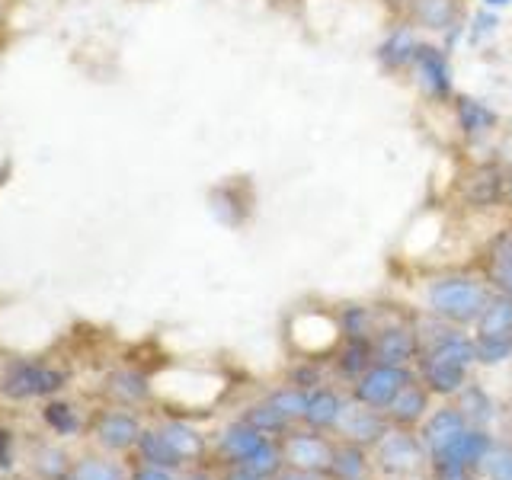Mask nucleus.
Segmentation results:
<instances>
[{
    "label": "nucleus",
    "instance_id": "f257e3e1",
    "mask_svg": "<svg viewBox=\"0 0 512 480\" xmlns=\"http://www.w3.org/2000/svg\"><path fill=\"white\" fill-rule=\"evenodd\" d=\"M474 359H477L474 343L461 340V336H442V340L432 346L429 359L423 362V378L432 391L455 394L464 384V372H468V365Z\"/></svg>",
    "mask_w": 512,
    "mask_h": 480
},
{
    "label": "nucleus",
    "instance_id": "f03ea898",
    "mask_svg": "<svg viewBox=\"0 0 512 480\" xmlns=\"http://www.w3.org/2000/svg\"><path fill=\"white\" fill-rule=\"evenodd\" d=\"M429 308L448 320L468 324V320H477L480 311L487 308V295L471 279H439L429 285Z\"/></svg>",
    "mask_w": 512,
    "mask_h": 480
},
{
    "label": "nucleus",
    "instance_id": "7ed1b4c3",
    "mask_svg": "<svg viewBox=\"0 0 512 480\" xmlns=\"http://www.w3.org/2000/svg\"><path fill=\"white\" fill-rule=\"evenodd\" d=\"M487 452H490V439L484 436V432H468V429H464L442 455H436L442 480H461L464 471H468L471 464L484 461Z\"/></svg>",
    "mask_w": 512,
    "mask_h": 480
},
{
    "label": "nucleus",
    "instance_id": "20e7f679",
    "mask_svg": "<svg viewBox=\"0 0 512 480\" xmlns=\"http://www.w3.org/2000/svg\"><path fill=\"white\" fill-rule=\"evenodd\" d=\"M407 372L397 365H378L372 372H365L359 388H356V397L368 407H391V400L407 388Z\"/></svg>",
    "mask_w": 512,
    "mask_h": 480
},
{
    "label": "nucleus",
    "instance_id": "39448f33",
    "mask_svg": "<svg viewBox=\"0 0 512 480\" xmlns=\"http://www.w3.org/2000/svg\"><path fill=\"white\" fill-rule=\"evenodd\" d=\"M413 64H416V74H420V84L432 96H448V90H452V77H448V61L439 48L416 45Z\"/></svg>",
    "mask_w": 512,
    "mask_h": 480
},
{
    "label": "nucleus",
    "instance_id": "423d86ee",
    "mask_svg": "<svg viewBox=\"0 0 512 480\" xmlns=\"http://www.w3.org/2000/svg\"><path fill=\"white\" fill-rule=\"evenodd\" d=\"M461 432H464V416L461 413H455V410H439L436 416H432V420L426 423V429H423V439L429 445L432 458L442 455L445 448L461 436Z\"/></svg>",
    "mask_w": 512,
    "mask_h": 480
},
{
    "label": "nucleus",
    "instance_id": "0eeeda50",
    "mask_svg": "<svg viewBox=\"0 0 512 480\" xmlns=\"http://www.w3.org/2000/svg\"><path fill=\"white\" fill-rule=\"evenodd\" d=\"M288 458L304 471H324L333 464V452L327 448V442H320L317 436H295L288 442Z\"/></svg>",
    "mask_w": 512,
    "mask_h": 480
},
{
    "label": "nucleus",
    "instance_id": "6e6552de",
    "mask_svg": "<svg viewBox=\"0 0 512 480\" xmlns=\"http://www.w3.org/2000/svg\"><path fill=\"white\" fill-rule=\"evenodd\" d=\"M381 464L384 471H394V474H407V471H416V464H420V448L410 436H388L381 445Z\"/></svg>",
    "mask_w": 512,
    "mask_h": 480
},
{
    "label": "nucleus",
    "instance_id": "1a4fd4ad",
    "mask_svg": "<svg viewBox=\"0 0 512 480\" xmlns=\"http://www.w3.org/2000/svg\"><path fill=\"white\" fill-rule=\"evenodd\" d=\"M336 423H340L346 436L356 439V442H375L384 432L381 416H375L372 410H365V407H343L340 420H336Z\"/></svg>",
    "mask_w": 512,
    "mask_h": 480
},
{
    "label": "nucleus",
    "instance_id": "9d476101",
    "mask_svg": "<svg viewBox=\"0 0 512 480\" xmlns=\"http://www.w3.org/2000/svg\"><path fill=\"white\" fill-rule=\"evenodd\" d=\"M480 336H506L512 333V301L509 298H493L477 317Z\"/></svg>",
    "mask_w": 512,
    "mask_h": 480
},
{
    "label": "nucleus",
    "instance_id": "9b49d317",
    "mask_svg": "<svg viewBox=\"0 0 512 480\" xmlns=\"http://www.w3.org/2000/svg\"><path fill=\"white\" fill-rule=\"evenodd\" d=\"M413 349H416V340H413L407 330H388V333H381V340L375 346L378 359L384 365H400L404 359L413 356Z\"/></svg>",
    "mask_w": 512,
    "mask_h": 480
},
{
    "label": "nucleus",
    "instance_id": "f8f14e48",
    "mask_svg": "<svg viewBox=\"0 0 512 480\" xmlns=\"http://www.w3.org/2000/svg\"><path fill=\"white\" fill-rule=\"evenodd\" d=\"M458 122L468 135H480L487 132V128L496 125V112L487 109L480 100H471V96H464V100L458 103Z\"/></svg>",
    "mask_w": 512,
    "mask_h": 480
},
{
    "label": "nucleus",
    "instance_id": "ddd939ff",
    "mask_svg": "<svg viewBox=\"0 0 512 480\" xmlns=\"http://www.w3.org/2000/svg\"><path fill=\"white\" fill-rule=\"evenodd\" d=\"M423 410H426V394L420 388H413V384H407V388L391 400V416L397 423H416L423 416Z\"/></svg>",
    "mask_w": 512,
    "mask_h": 480
},
{
    "label": "nucleus",
    "instance_id": "4468645a",
    "mask_svg": "<svg viewBox=\"0 0 512 480\" xmlns=\"http://www.w3.org/2000/svg\"><path fill=\"white\" fill-rule=\"evenodd\" d=\"M340 410H343V404L330 391H317L314 397H308V413H304V420L317 429L333 426L336 420H340Z\"/></svg>",
    "mask_w": 512,
    "mask_h": 480
},
{
    "label": "nucleus",
    "instance_id": "2eb2a0df",
    "mask_svg": "<svg viewBox=\"0 0 512 480\" xmlns=\"http://www.w3.org/2000/svg\"><path fill=\"white\" fill-rule=\"evenodd\" d=\"M413 55H416V39L410 29L391 32V39L381 45V61L391 64V68H400V64L413 61Z\"/></svg>",
    "mask_w": 512,
    "mask_h": 480
},
{
    "label": "nucleus",
    "instance_id": "dca6fc26",
    "mask_svg": "<svg viewBox=\"0 0 512 480\" xmlns=\"http://www.w3.org/2000/svg\"><path fill=\"white\" fill-rule=\"evenodd\" d=\"M413 10L420 16V23L432 29H445L455 20V0H413Z\"/></svg>",
    "mask_w": 512,
    "mask_h": 480
},
{
    "label": "nucleus",
    "instance_id": "f3484780",
    "mask_svg": "<svg viewBox=\"0 0 512 480\" xmlns=\"http://www.w3.org/2000/svg\"><path fill=\"white\" fill-rule=\"evenodd\" d=\"M500 186H503L500 170L484 167V170H477L474 180L468 183V199L477 202V205H487V202H493L496 196H500Z\"/></svg>",
    "mask_w": 512,
    "mask_h": 480
},
{
    "label": "nucleus",
    "instance_id": "a211bd4d",
    "mask_svg": "<svg viewBox=\"0 0 512 480\" xmlns=\"http://www.w3.org/2000/svg\"><path fill=\"white\" fill-rule=\"evenodd\" d=\"M260 445H263L260 429H247V426L231 429V432H228V439H224V448H228V452H231L234 458H240V461H247Z\"/></svg>",
    "mask_w": 512,
    "mask_h": 480
},
{
    "label": "nucleus",
    "instance_id": "6ab92c4d",
    "mask_svg": "<svg viewBox=\"0 0 512 480\" xmlns=\"http://www.w3.org/2000/svg\"><path fill=\"white\" fill-rule=\"evenodd\" d=\"M474 352H477V359L480 362H503L512 356V333L506 336H477V343H474Z\"/></svg>",
    "mask_w": 512,
    "mask_h": 480
},
{
    "label": "nucleus",
    "instance_id": "aec40b11",
    "mask_svg": "<svg viewBox=\"0 0 512 480\" xmlns=\"http://www.w3.org/2000/svg\"><path fill=\"white\" fill-rule=\"evenodd\" d=\"M484 471L490 480H512V448L490 445V452L484 455Z\"/></svg>",
    "mask_w": 512,
    "mask_h": 480
},
{
    "label": "nucleus",
    "instance_id": "412c9836",
    "mask_svg": "<svg viewBox=\"0 0 512 480\" xmlns=\"http://www.w3.org/2000/svg\"><path fill=\"white\" fill-rule=\"evenodd\" d=\"M493 279L500 282V288L512 295V237H503L496 244V256H493Z\"/></svg>",
    "mask_w": 512,
    "mask_h": 480
},
{
    "label": "nucleus",
    "instance_id": "4be33fe9",
    "mask_svg": "<svg viewBox=\"0 0 512 480\" xmlns=\"http://www.w3.org/2000/svg\"><path fill=\"white\" fill-rule=\"evenodd\" d=\"M333 474L340 477V480H356L359 474H362V452L359 448H340V452L333 455Z\"/></svg>",
    "mask_w": 512,
    "mask_h": 480
},
{
    "label": "nucleus",
    "instance_id": "5701e85b",
    "mask_svg": "<svg viewBox=\"0 0 512 480\" xmlns=\"http://www.w3.org/2000/svg\"><path fill=\"white\" fill-rule=\"evenodd\" d=\"M247 468L256 474V477H269V474H276L279 471V452L272 448L266 439H263V445L256 448V452L247 458Z\"/></svg>",
    "mask_w": 512,
    "mask_h": 480
},
{
    "label": "nucleus",
    "instance_id": "b1692460",
    "mask_svg": "<svg viewBox=\"0 0 512 480\" xmlns=\"http://www.w3.org/2000/svg\"><path fill=\"white\" fill-rule=\"evenodd\" d=\"M464 413H468V420L474 423H487L493 420V404L480 388H468V394H464Z\"/></svg>",
    "mask_w": 512,
    "mask_h": 480
},
{
    "label": "nucleus",
    "instance_id": "393cba45",
    "mask_svg": "<svg viewBox=\"0 0 512 480\" xmlns=\"http://www.w3.org/2000/svg\"><path fill=\"white\" fill-rule=\"evenodd\" d=\"M285 420H288V416H285L276 404H272V400H269V404H263V407H256V410L250 413V426H253V429H282Z\"/></svg>",
    "mask_w": 512,
    "mask_h": 480
},
{
    "label": "nucleus",
    "instance_id": "a878e982",
    "mask_svg": "<svg viewBox=\"0 0 512 480\" xmlns=\"http://www.w3.org/2000/svg\"><path fill=\"white\" fill-rule=\"evenodd\" d=\"M272 404H276L288 416V420H292V416L308 413V397H304L301 391H279L276 397H272Z\"/></svg>",
    "mask_w": 512,
    "mask_h": 480
},
{
    "label": "nucleus",
    "instance_id": "bb28decb",
    "mask_svg": "<svg viewBox=\"0 0 512 480\" xmlns=\"http://www.w3.org/2000/svg\"><path fill=\"white\" fill-rule=\"evenodd\" d=\"M365 356H368V349H365V343H352L349 349H346V362H343V368L352 375V372H359V368L365 365Z\"/></svg>",
    "mask_w": 512,
    "mask_h": 480
},
{
    "label": "nucleus",
    "instance_id": "cd10ccee",
    "mask_svg": "<svg viewBox=\"0 0 512 480\" xmlns=\"http://www.w3.org/2000/svg\"><path fill=\"white\" fill-rule=\"evenodd\" d=\"M493 26H496V16L480 13V16H477V29H474V36H471V39H480V36H484V32H490Z\"/></svg>",
    "mask_w": 512,
    "mask_h": 480
},
{
    "label": "nucleus",
    "instance_id": "c85d7f7f",
    "mask_svg": "<svg viewBox=\"0 0 512 480\" xmlns=\"http://www.w3.org/2000/svg\"><path fill=\"white\" fill-rule=\"evenodd\" d=\"M228 480H260L253 471H237V474H231Z\"/></svg>",
    "mask_w": 512,
    "mask_h": 480
},
{
    "label": "nucleus",
    "instance_id": "c756f323",
    "mask_svg": "<svg viewBox=\"0 0 512 480\" xmlns=\"http://www.w3.org/2000/svg\"><path fill=\"white\" fill-rule=\"evenodd\" d=\"M138 480H167L164 474H160V471H148V474H141Z\"/></svg>",
    "mask_w": 512,
    "mask_h": 480
},
{
    "label": "nucleus",
    "instance_id": "7c9ffc66",
    "mask_svg": "<svg viewBox=\"0 0 512 480\" xmlns=\"http://www.w3.org/2000/svg\"><path fill=\"white\" fill-rule=\"evenodd\" d=\"M282 480H311L308 474H301V471H295V474H285Z\"/></svg>",
    "mask_w": 512,
    "mask_h": 480
},
{
    "label": "nucleus",
    "instance_id": "2f4dec72",
    "mask_svg": "<svg viewBox=\"0 0 512 480\" xmlns=\"http://www.w3.org/2000/svg\"><path fill=\"white\" fill-rule=\"evenodd\" d=\"M484 4H487V7H506L509 0H484Z\"/></svg>",
    "mask_w": 512,
    "mask_h": 480
}]
</instances>
